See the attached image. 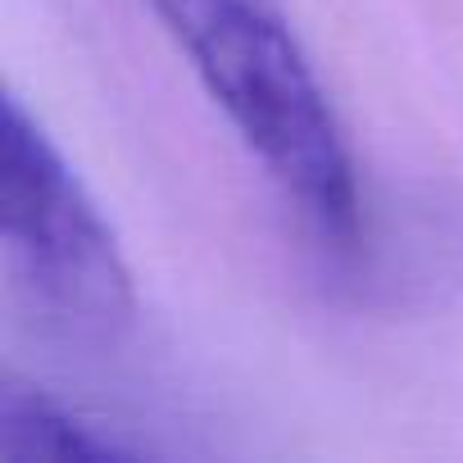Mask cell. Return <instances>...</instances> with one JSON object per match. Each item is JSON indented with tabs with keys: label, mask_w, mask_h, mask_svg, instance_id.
<instances>
[{
	"label": "cell",
	"mask_w": 463,
	"mask_h": 463,
	"mask_svg": "<svg viewBox=\"0 0 463 463\" xmlns=\"http://www.w3.org/2000/svg\"><path fill=\"white\" fill-rule=\"evenodd\" d=\"M137 449L118 436L100 431L82 413L64 409L60 400L10 382L0 391V458L33 463V458H73V463H109L132 458Z\"/></svg>",
	"instance_id": "obj_3"
},
{
	"label": "cell",
	"mask_w": 463,
	"mask_h": 463,
	"mask_svg": "<svg viewBox=\"0 0 463 463\" xmlns=\"http://www.w3.org/2000/svg\"><path fill=\"white\" fill-rule=\"evenodd\" d=\"M195 78L296 204L305 227L354 255L364 241L359 177L336 109L273 0H150Z\"/></svg>",
	"instance_id": "obj_1"
},
{
	"label": "cell",
	"mask_w": 463,
	"mask_h": 463,
	"mask_svg": "<svg viewBox=\"0 0 463 463\" xmlns=\"http://www.w3.org/2000/svg\"><path fill=\"white\" fill-rule=\"evenodd\" d=\"M0 237L24 291L73 336H118L132 323L137 291L105 213L14 96L0 128Z\"/></svg>",
	"instance_id": "obj_2"
}]
</instances>
